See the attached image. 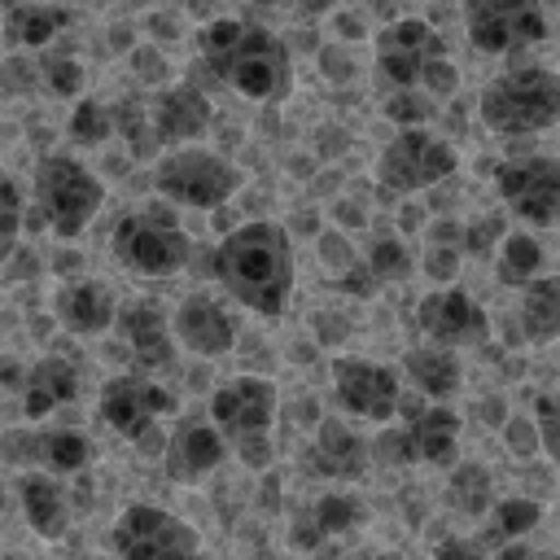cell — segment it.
<instances>
[{"instance_id": "obj_38", "label": "cell", "mask_w": 560, "mask_h": 560, "mask_svg": "<svg viewBox=\"0 0 560 560\" xmlns=\"http://www.w3.org/2000/svg\"><path fill=\"white\" fill-rule=\"evenodd\" d=\"M385 118L389 122H398V127H424L433 114H438V101L429 96V92H420V88H389V96H385Z\"/></svg>"}, {"instance_id": "obj_39", "label": "cell", "mask_w": 560, "mask_h": 560, "mask_svg": "<svg viewBox=\"0 0 560 560\" xmlns=\"http://www.w3.org/2000/svg\"><path fill=\"white\" fill-rule=\"evenodd\" d=\"M534 424H538V446L560 468V394H538L534 398Z\"/></svg>"}, {"instance_id": "obj_12", "label": "cell", "mask_w": 560, "mask_h": 560, "mask_svg": "<svg viewBox=\"0 0 560 560\" xmlns=\"http://www.w3.org/2000/svg\"><path fill=\"white\" fill-rule=\"evenodd\" d=\"M372 57H376V74L389 88H416L420 74L446 57V35H438V26H429L424 18H394L376 31L372 39Z\"/></svg>"}, {"instance_id": "obj_46", "label": "cell", "mask_w": 560, "mask_h": 560, "mask_svg": "<svg viewBox=\"0 0 560 560\" xmlns=\"http://www.w3.org/2000/svg\"><path fill=\"white\" fill-rule=\"evenodd\" d=\"M35 83H39V70H35V57H9L4 66H0V88L4 92H35Z\"/></svg>"}, {"instance_id": "obj_55", "label": "cell", "mask_w": 560, "mask_h": 560, "mask_svg": "<svg viewBox=\"0 0 560 560\" xmlns=\"http://www.w3.org/2000/svg\"><path fill=\"white\" fill-rule=\"evenodd\" d=\"M494 560H534V551H529V547H525V538H521V542L494 547Z\"/></svg>"}, {"instance_id": "obj_53", "label": "cell", "mask_w": 560, "mask_h": 560, "mask_svg": "<svg viewBox=\"0 0 560 560\" xmlns=\"http://www.w3.org/2000/svg\"><path fill=\"white\" fill-rule=\"evenodd\" d=\"M337 223H346V228H363L368 214H363L354 201H337Z\"/></svg>"}, {"instance_id": "obj_45", "label": "cell", "mask_w": 560, "mask_h": 560, "mask_svg": "<svg viewBox=\"0 0 560 560\" xmlns=\"http://www.w3.org/2000/svg\"><path fill=\"white\" fill-rule=\"evenodd\" d=\"M420 92H429L433 101H446L455 88H459V70H455V61L451 57H438L424 74H420V83H416Z\"/></svg>"}, {"instance_id": "obj_51", "label": "cell", "mask_w": 560, "mask_h": 560, "mask_svg": "<svg viewBox=\"0 0 560 560\" xmlns=\"http://www.w3.org/2000/svg\"><path fill=\"white\" fill-rule=\"evenodd\" d=\"M319 258H324L328 267H337V271H341V267H350V262H354V249H350V241H346L341 232H324V236H319Z\"/></svg>"}, {"instance_id": "obj_44", "label": "cell", "mask_w": 560, "mask_h": 560, "mask_svg": "<svg viewBox=\"0 0 560 560\" xmlns=\"http://www.w3.org/2000/svg\"><path fill=\"white\" fill-rule=\"evenodd\" d=\"M127 66H131V74L140 79V83H162L166 79V57L153 48V44H131V52H127Z\"/></svg>"}, {"instance_id": "obj_23", "label": "cell", "mask_w": 560, "mask_h": 560, "mask_svg": "<svg viewBox=\"0 0 560 560\" xmlns=\"http://www.w3.org/2000/svg\"><path fill=\"white\" fill-rule=\"evenodd\" d=\"M66 26H70V9L52 0H13L0 22L4 44L18 52H44Z\"/></svg>"}, {"instance_id": "obj_8", "label": "cell", "mask_w": 560, "mask_h": 560, "mask_svg": "<svg viewBox=\"0 0 560 560\" xmlns=\"http://www.w3.org/2000/svg\"><path fill=\"white\" fill-rule=\"evenodd\" d=\"M455 166L459 158L442 136H433L429 127H398V136L376 158V184L381 192L411 197V192H424L451 179Z\"/></svg>"}, {"instance_id": "obj_52", "label": "cell", "mask_w": 560, "mask_h": 560, "mask_svg": "<svg viewBox=\"0 0 560 560\" xmlns=\"http://www.w3.org/2000/svg\"><path fill=\"white\" fill-rule=\"evenodd\" d=\"M433 560H490V556H486V547L477 538H446L433 551Z\"/></svg>"}, {"instance_id": "obj_3", "label": "cell", "mask_w": 560, "mask_h": 560, "mask_svg": "<svg viewBox=\"0 0 560 560\" xmlns=\"http://www.w3.org/2000/svg\"><path fill=\"white\" fill-rule=\"evenodd\" d=\"M477 114L494 136H538L560 122V70L547 66H512L494 74L481 96Z\"/></svg>"}, {"instance_id": "obj_41", "label": "cell", "mask_w": 560, "mask_h": 560, "mask_svg": "<svg viewBox=\"0 0 560 560\" xmlns=\"http://www.w3.org/2000/svg\"><path fill=\"white\" fill-rule=\"evenodd\" d=\"M368 451H372V459H376V464H385V468H402V464H416V459H411V442H407V429H394V424H385Z\"/></svg>"}, {"instance_id": "obj_4", "label": "cell", "mask_w": 560, "mask_h": 560, "mask_svg": "<svg viewBox=\"0 0 560 560\" xmlns=\"http://www.w3.org/2000/svg\"><path fill=\"white\" fill-rule=\"evenodd\" d=\"M271 420H276V385L267 376H232L210 394V424L219 429V438L228 442V451L262 472L271 468Z\"/></svg>"}, {"instance_id": "obj_42", "label": "cell", "mask_w": 560, "mask_h": 560, "mask_svg": "<svg viewBox=\"0 0 560 560\" xmlns=\"http://www.w3.org/2000/svg\"><path fill=\"white\" fill-rule=\"evenodd\" d=\"M459 245H424V254H420V271L433 280V284H446V280H455L459 276Z\"/></svg>"}, {"instance_id": "obj_10", "label": "cell", "mask_w": 560, "mask_h": 560, "mask_svg": "<svg viewBox=\"0 0 560 560\" xmlns=\"http://www.w3.org/2000/svg\"><path fill=\"white\" fill-rule=\"evenodd\" d=\"M118 560H197V529L158 503H131L109 529Z\"/></svg>"}, {"instance_id": "obj_9", "label": "cell", "mask_w": 560, "mask_h": 560, "mask_svg": "<svg viewBox=\"0 0 560 560\" xmlns=\"http://www.w3.org/2000/svg\"><path fill=\"white\" fill-rule=\"evenodd\" d=\"M464 35L481 57H512L547 39L542 0H464Z\"/></svg>"}, {"instance_id": "obj_48", "label": "cell", "mask_w": 560, "mask_h": 560, "mask_svg": "<svg viewBox=\"0 0 560 560\" xmlns=\"http://www.w3.org/2000/svg\"><path fill=\"white\" fill-rule=\"evenodd\" d=\"M337 289H341V293H350V298H363V302H368V298H376V289H381V284H376V276L368 271V262H359V258H354L350 267H341V271H337Z\"/></svg>"}, {"instance_id": "obj_30", "label": "cell", "mask_w": 560, "mask_h": 560, "mask_svg": "<svg viewBox=\"0 0 560 560\" xmlns=\"http://www.w3.org/2000/svg\"><path fill=\"white\" fill-rule=\"evenodd\" d=\"M542 258L547 254H542L538 236H529V232H503V241L494 249V276L508 289H525L534 276H542Z\"/></svg>"}, {"instance_id": "obj_27", "label": "cell", "mask_w": 560, "mask_h": 560, "mask_svg": "<svg viewBox=\"0 0 560 560\" xmlns=\"http://www.w3.org/2000/svg\"><path fill=\"white\" fill-rule=\"evenodd\" d=\"M516 328L525 341H556L560 337V276H534L521 289Z\"/></svg>"}, {"instance_id": "obj_37", "label": "cell", "mask_w": 560, "mask_h": 560, "mask_svg": "<svg viewBox=\"0 0 560 560\" xmlns=\"http://www.w3.org/2000/svg\"><path fill=\"white\" fill-rule=\"evenodd\" d=\"M22 223H26V206H22V188L18 179L0 166V262L18 249V236H22Z\"/></svg>"}, {"instance_id": "obj_22", "label": "cell", "mask_w": 560, "mask_h": 560, "mask_svg": "<svg viewBox=\"0 0 560 560\" xmlns=\"http://www.w3.org/2000/svg\"><path fill=\"white\" fill-rule=\"evenodd\" d=\"M74 398H79V372H74L70 359L44 354V359H35L26 368V376H22V411H26V420H44V416L61 411Z\"/></svg>"}, {"instance_id": "obj_5", "label": "cell", "mask_w": 560, "mask_h": 560, "mask_svg": "<svg viewBox=\"0 0 560 560\" xmlns=\"http://www.w3.org/2000/svg\"><path fill=\"white\" fill-rule=\"evenodd\" d=\"M101 201H105V184L79 158L44 153L35 162V210L52 236H61V241L79 236L96 219Z\"/></svg>"}, {"instance_id": "obj_32", "label": "cell", "mask_w": 560, "mask_h": 560, "mask_svg": "<svg viewBox=\"0 0 560 560\" xmlns=\"http://www.w3.org/2000/svg\"><path fill=\"white\" fill-rule=\"evenodd\" d=\"M35 70H39V88L57 101H79L83 88H88V70L74 52H61V48H44L35 57Z\"/></svg>"}, {"instance_id": "obj_40", "label": "cell", "mask_w": 560, "mask_h": 560, "mask_svg": "<svg viewBox=\"0 0 560 560\" xmlns=\"http://www.w3.org/2000/svg\"><path fill=\"white\" fill-rule=\"evenodd\" d=\"M503 241V219L499 214H477L464 236H459V254H472V258H490V249H499Z\"/></svg>"}, {"instance_id": "obj_11", "label": "cell", "mask_w": 560, "mask_h": 560, "mask_svg": "<svg viewBox=\"0 0 560 560\" xmlns=\"http://www.w3.org/2000/svg\"><path fill=\"white\" fill-rule=\"evenodd\" d=\"M494 188L503 206L534 228H547L560 219V158L556 153H529V158L499 162Z\"/></svg>"}, {"instance_id": "obj_36", "label": "cell", "mask_w": 560, "mask_h": 560, "mask_svg": "<svg viewBox=\"0 0 560 560\" xmlns=\"http://www.w3.org/2000/svg\"><path fill=\"white\" fill-rule=\"evenodd\" d=\"M368 271L376 276V284H398L416 271V258H411V245L402 236H376L372 249H368Z\"/></svg>"}, {"instance_id": "obj_18", "label": "cell", "mask_w": 560, "mask_h": 560, "mask_svg": "<svg viewBox=\"0 0 560 560\" xmlns=\"http://www.w3.org/2000/svg\"><path fill=\"white\" fill-rule=\"evenodd\" d=\"M52 315H57V324H61L66 332H74V337H96V332H105V328L118 319V302H114V293H109L101 280L79 276V280H61V284H57V293H52Z\"/></svg>"}, {"instance_id": "obj_49", "label": "cell", "mask_w": 560, "mask_h": 560, "mask_svg": "<svg viewBox=\"0 0 560 560\" xmlns=\"http://www.w3.org/2000/svg\"><path fill=\"white\" fill-rule=\"evenodd\" d=\"M311 328H315V337H319V346H341L346 341V332H350V324L337 315V311H319L315 319H311Z\"/></svg>"}, {"instance_id": "obj_19", "label": "cell", "mask_w": 560, "mask_h": 560, "mask_svg": "<svg viewBox=\"0 0 560 560\" xmlns=\"http://www.w3.org/2000/svg\"><path fill=\"white\" fill-rule=\"evenodd\" d=\"M149 118H153V136L158 144H179V140H197L210 127V96L197 83H175L162 88L149 101Z\"/></svg>"}, {"instance_id": "obj_34", "label": "cell", "mask_w": 560, "mask_h": 560, "mask_svg": "<svg viewBox=\"0 0 560 560\" xmlns=\"http://www.w3.org/2000/svg\"><path fill=\"white\" fill-rule=\"evenodd\" d=\"M114 109V131L127 140V153L136 162H149L158 153V136H153V118H149V105L136 101V96H122Z\"/></svg>"}, {"instance_id": "obj_16", "label": "cell", "mask_w": 560, "mask_h": 560, "mask_svg": "<svg viewBox=\"0 0 560 560\" xmlns=\"http://www.w3.org/2000/svg\"><path fill=\"white\" fill-rule=\"evenodd\" d=\"M118 332L140 372H166L175 363V341H171V315L153 298H136L118 311Z\"/></svg>"}, {"instance_id": "obj_6", "label": "cell", "mask_w": 560, "mask_h": 560, "mask_svg": "<svg viewBox=\"0 0 560 560\" xmlns=\"http://www.w3.org/2000/svg\"><path fill=\"white\" fill-rule=\"evenodd\" d=\"M109 249L136 276H175L188 262V232L171 201H144L114 223Z\"/></svg>"}, {"instance_id": "obj_25", "label": "cell", "mask_w": 560, "mask_h": 560, "mask_svg": "<svg viewBox=\"0 0 560 560\" xmlns=\"http://www.w3.org/2000/svg\"><path fill=\"white\" fill-rule=\"evenodd\" d=\"M18 494H22V512H26V525L35 529V538L57 542L70 521V499H66V486L57 481V472H26Z\"/></svg>"}, {"instance_id": "obj_1", "label": "cell", "mask_w": 560, "mask_h": 560, "mask_svg": "<svg viewBox=\"0 0 560 560\" xmlns=\"http://www.w3.org/2000/svg\"><path fill=\"white\" fill-rule=\"evenodd\" d=\"M201 66L214 83L232 88L245 101L276 105L293 92V52L289 44L245 18H214L197 31Z\"/></svg>"}, {"instance_id": "obj_57", "label": "cell", "mask_w": 560, "mask_h": 560, "mask_svg": "<svg viewBox=\"0 0 560 560\" xmlns=\"http://www.w3.org/2000/svg\"><path fill=\"white\" fill-rule=\"evenodd\" d=\"M0 508H4V477H0Z\"/></svg>"}, {"instance_id": "obj_15", "label": "cell", "mask_w": 560, "mask_h": 560, "mask_svg": "<svg viewBox=\"0 0 560 560\" xmlns=\"http://www.w3.org/2000/svg\"><path fill=\"white\" fill-rule=\"evenodd\" d=\"M416 328L433 341V346H481L490 337V315L481 311V302L455 284H438L433 293H424L416 302Z\"/></svg>"}, {"instance_id": "obj_24", "label": "cell", "mask_w": 560, "mask_h": 560, "mask_svg": "<svg viewBox=\"0 0 560 560\" xmlns=\"http://www.w3.org/2000/svg\"><path fill=\"white\" fill-rule=\"evenodd\" d=\"M368 521V508L354 499V494H319L298 521H293V529H289V542L298 547V551H315L324 538H332V534H346V529H359Z\"/></svg>"}, {"instance_id": "obj_56", "label": "cell", "mask_w": 560, "mask_h": 560, "mask_svg": "<svg viewBox=\"0 0 560 560\" xmlns=\"http://www.w3.org/2000/svg\"><path fill=\"white\" fill-rule=\"evenodd\" d=\"M254 4H267V9H276V4H284V0H254Z\"/></svg>"}, {"instance_id": "obj_14", "label": "cell", "mask_w": 560, "mask_h": 560, "mask_svg": "<svg viewBox=\"0 0 560 560\" xmlns=\"http://www.w3.org/2000/svg\"><path fill=\"white\" fill-rule=\"evenodd\" d=\"M332 394L341 402V411L359 416V420H394L398 416V398H402V385H398V372L389 363H376V359H359V354H341L332 359Z\"/></svg>"}, {"instance_id": "obj_35", "label": "cell", "mask_w": 560, "mask_h": 560, "mask_svg": "<svg viewBox=\"0 0 560 560\" xmlns=\"http://www.w3.org/2000/svg\"><path fill=\"white\" fill-rule=\"evenodd\" d=\"M66 136L83 149H96L114 136V109L101 105L96 96H79L74 109H70V122H66Z\"/></svg>"}, {"instance_id": "obj_13", "label": "cell", "mask_w": 560, "mask_h": 560, "mask_svg": "<svg viewBox=\"0 0 560 560\" xmlns=\"http://www.w3.org/2000/svg\"><path fill=\"white\" fill-rule=\"evenodd\" d=\"M175 407H179V402H175V394H171L166 385H158V381L140 376V372L109 376V381L101 385V398H96L101 420H105L118 438H127V442H136L140 433L158 429V420H162V416H171Z\"/></svg>"}, {"instance_id": "obj_29", "label": "cell", "mask_w": 560, "mask_h": 560, "mask_svg": "<svg viewBox=\"0 0 560 560\" xmlns=\"http://www.w3.org/2000/svg\"><path fill=\"white\" fill-rule=\"evenodd\" d=\"M542 521V503L538 499H525V494H512V499H494L486 508V525H481V547H508V542H521L534 525Z\"/></svg>"}, {"instance_id": "obj_47", "label": "cell", "mask_w": 560, "mask_h": 560, "mask_svg": "<svg viewBox=\"0 0 560 560\" xmlns=\"http://www.w3.org/2000/svg\"><path fill=\"white\" fill-rule=\"evenodd\" d=\"M35 433L39 429H4L0 433V459L4 464H35Z\"/></svg>"}, {"instance_id": "obj_20", "label": "cell", "mask_w": 560, "mask_h": 560, "mask_svg": "<svg viewBox=\"0 0 560 560\" xmlns=\"http://www.w3.org/2000/svg\"><path fill=\"white\" fill-rule=\"evenodd\" d=\"M223 455H228V442L219 438V429L210 420L192 416L171 433L162 459H166V477L171 481H201L206 472H214L223 464Z\"/></svg>"}, {"instance_id": "obj_28", "label": "cell", "mask_w": 560, "mask_h": 560, "mask_svg": "<svg viewBox=\"0 0 560 560\" xmlns=\"http://www.w3.org/2000/svg\"><path fill=\"white\" fill-rule=\"evenodd\" d=\"M402 368H407L411 385H416L424 398H433V402L451 398V394L459 389V381H464V368H459L455 350H451V346H433V341H429V346L407 350Z\"/></svg>"}, {"instance_id": "obj_7", "label": "cell", "mask_w": 560, "mask_h": 560, "mask_svg": "<svg viewBox=\"0 0 560 560\" xmlns=\"http://www.w3.org/2000/svg\"><path fill=\"white\" fill-rule=\"evenodd\" d=\"M245 184V175L214 149H197V144H175L153 162V188L162 201L171 206H192V210H214L223 206L236 188Z\"/></svg>"}, {"instance_id": "obj_50", "label": "cell", "mask_w": 560, "mask_h": 560, "mask_svg": "<svg viewBox=\"0 0 560 560\" xmlns=\"http://www.w3.org/2000/svg\"><path fill=\"white\" fill-rule=\"evenodd\" d=\"M319 66H324V74L332 79V83H346L350 74H354V57H350V48H319Z\"/></svg>"}, {"instance_id": "obj_21", "label": "cell", "mask_w": 560, "mask_h": 560, "mask_svg": "<svg viewBox=\"0 0 560 560\" xmlns=\"http://www.w3.org/2000/svg\"><path fill=\"white\" fill-rule=\"evenodd\" d=\"M368 464H372V451H368V442L346 420H337V416L319 420L315 442H311V468L319 477H328V481H359L368 472Z\"/></svg>"}, {"instance_id": "obj_58", "label": "cell", "mask_w": 560, "mask_h": 560, "mask_svg": "<svg viewBox=\"0 0 560 560\" xmlns=\"http://www.w3.org/2000/svg\"><path fill=\"white\" fill-rule=\"evenodd\" d=\"M551 560H560V556H551Z\"/></svg>"}, {"instance_id": "obj_17", "label": "cell", "mask_w": 560, "mask_h": 560, "mask_svg": "<svg viewBox=\"0 0 560 560\" xmlns=\"http://www.w3.org/2000/svg\"><path fill=\"white\" fill-rule=\"evenodd\" d=\"M175 337L201 354V359H219L236 346V315L210 298V293H188L179 306H175Z\"/></svg>"}, {"instance_id": "obj_31", "label": "cell", "mask_w": 560, "mask_h": 560, "mask_svg": "<svg viewBox=\"0 0 560 560\" xmlns=\"http://www.w3.org/2000/svg\"><path fill=\"white\" fill-rule=\"evenodd\" d=\"M92 459V442L79 433V429H39L35 433V464L44 472H83Z\"/></svg>"}, {"instance_id": "obj_33", "label": "cell", "mask_w": 560, "mask_h": 560, "mask_svg": "<svg viewBox=\"0 0 560 560\" xmlns=\"http://www.w3.org/2000/svg\"><path fill=\"white\" fill-rule=\"evenodd\" d=\"M494 481H490V468L477 464V459H464L451 468V481H446V499L451 508L468 512V516H486V508L494 503Z\"/></svg>"}, {"instance_id": "obj_43", "label": "cell", "mask_w": 560, "mask_h": 560, "mask_svg": "<svg viewBox=\"0 0 560 560\" xmlns=\"http://www.w3.org/2000/svg\"><path fill=\"white\" fill-rule=\"evenodd\" d=\"M499 429H503V442H508V451L516 459H529L538 451V424H534V416H508Z\"/></svg>"}, {"instance_id": "obj_26", "label": "cell", "mask_w": 560, "mask_h": 560, "mask_svg": "<svg viewBox=\"0 0 560 560\" xmlns=\"http://www.w3.org/2000/svg\"><path fill=\"white\" fill-rule=\"evenodd\" d=\"M407 442H411V459L416 464H451L459 451V416L451 407H420L407 424Z\"/></svg>"}, {"instance_id": "obj_2", "label": "cell", "mask_w": 560, "mask_h": 560, "mask_svg": "<svg viewBox=\"0 0 560 560\" xmlns=\"http://www.w3.org/2000/svg\"><path fill=\"white\" fill-rule=\"evenodd\" d=\"M210 276L245 311H254V315H280L289 306L293 280H298L293 241H289V232L280 223L249 219V223L232 228L210 249Z\"/></svg>"}, {"instance_id": "obj_54", "label": "cell", "mask_w": 560, "mask_h": 560, "mask_svg": "<svg viewBox=\"0 0 560 560\" xmlns=\"http://www.w3.org/2000/svg\"><path fill=\"white\" fill-rule=\"evenodd\" d=\"M298 4V13L302 18H324V13H332L337 9V0H293Z\"/></svg>"}]
</instances>
